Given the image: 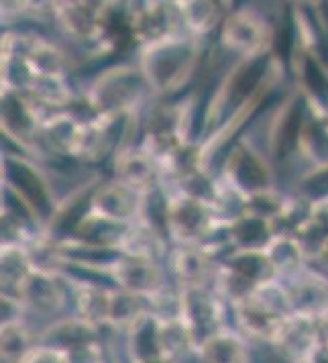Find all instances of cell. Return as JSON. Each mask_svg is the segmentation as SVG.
<instances>
[{"label": "cell", "mask_w": 328, "mask_h": 363, "mask_svg": "<svg viewBox=\"0 0 328 363\" xmlns=\"http://www.w3.org/2000/svg\"><path fill=\"white\" fill-rule=\"evenodd\" d=\"M225 304L227 300L214 290V286L180 288V316L192 329L198 345L214 333L227 329Z\"/></svg>", "instance_id": "5b68a950"}, {"label": "cell", "mask_w": 328, "mask_h": 363, "mask_svg": "<svg viewBox=\"0 0 328 363\" xmlns=\"http://www.w3.org/2000/svg\"><path fill=\"white\" fill-rule=\"evenodd\" d=\"M285 286L290 290V300L295 314L324 320L328 316V276L304 267L302 272L288 278Z\"/></svg>", "instance_id": "e0dca14e"}, {"label": "cell", "mask_w": 328, "mask_h": 363, "mask_svg": "<svg viewBox=\"0 0 328 363\" xmlns=\"http://www.w3.org/2000/svg\"><path fill=\"white\" fill-rule=\"evenodd\" d=\"M27 15V0H2V21L25 17Z\"/></svg>", "instance_id": "e575fe53"}, {"label": "cell", "mask_w": 328, "mask_h": 363, "mask_svg": "<svg viewBox=\"0 0 328 363\" xmlns=\"http://www.w3.org/2000/svg\"><path fill=\"white\" fill-rule=\"evenodd\" d=\"M295 4H304V6H318L322 0H292Z\"/></svg>", "instance_id": "f35d334b"}, {"label": "cell", "mask_w": 328, "mask_h": 363, "mask_svg": "<svg viewBox=\"0 0 328 363\" xmlns=\"http://www.w3.org/2000/svg\"><path fill=\"white\" fill-rule=\"evenodd\" d=\"M202 57L200 39L190 33H178L153 45L141 48L139 66L143 69L153 96H174L186 88L196 74Z\"/></svg>", "instance_id": "6da1fadb"}, {"label": "cell", "mask_w": 328, "mask_h": 363, "mask_svg": "<svg viewBox=\"0 0 328 363\" xmlns=\"http://www.w3.org/2000/svg\"><path fill=\"white\" fill-rule=\"evenodd\" d=\"M324 351L328 353V333H327V339H324Z\"/></svg>", "instance_id": "ab89813d"}, {"label": "cell", "mask_w": 328, "mask_h": 363, "mask_svg": "<svg viewBox=\"0 0 328 363\" xmlns=\"http://www.w3.org/2000/svg\"><path fill=\"white\" fill-rule=\"evenodd\" d=\"M227 233L232 249H267V245L278 235L271 220L249 213L230 223Z\"/></svg>", "instance_id": "d4e9b609"}, {"label": "cell", "mask_w": 328, "mask_h": 363, "mask_svg": "<svg viewBox=\"0 0 328 363\" xmlns=\"http://www.w3.org/2000/svg\"><path fill=\"white\" fill-rule=\"evenodd\" d=\"M230 311H232L234 327L249 343L269 347L273 337L278 335L279 325L283 323V316L273 313L253 294L230 304Z\"/></svg>", "instance_id": "9a60e30c"}, {"label": "cell", "mask_w": 328, "mask_h": 363, "mask_svg": "<svg viewBox=\"0 0 328 363\" xmlns=\"http://www.w3.org/2000/svg\"><path fill=\"white\" fill-rule=\"evenodd\" d=\"M312 262H316V264L320 265V269L322 272H327L328 274V237L324 239V243L318 247V251H316V255L312 257Z\"/></svg>", "instance_id": "d590c367"}, {"label": "cell", "mask_w": 328, "mask_h": 363, "mask_svg": "<svg viewBox=\"0 0 328 363\" xmlns=\"http://www.w3.org/2000/svg\"><path fill=\"white\" fill-rule=\"evenodd\" d=\"M106 11L86 0H62L53 21L62 33L80 43H98L106 35Z\"/></svg>", "instance_id": "4fadbf2b"}, {"label": "cell", "mask_w": 328, "mask_h": 363, "mask_svg": "<svg viewBox=\"0 0 328 363\" xmlns=\"http://www.w3.org/2000/svg\"><path fill=\"white\" fill-rule=\"evenodd\" d=\"M66 278L60 272H51L37 267L31 272V276L25 280L17 292V296L27 314H39V316H53L66 308L67 290Z\"/></svg>", "instance_id": "8fae6325"}, {"label": "cell", "mask_w": 328, "mask_h": 363, "mask_svg": "<svg viewBox=\"0 0 328 363\" xmlns=\"http://www.w3.org/2000/svg\"><path fill=\"white\" fill-rule=\"evenodd\" d=\"M67 280V284L74 290V311L76 314L96 325V327H106L108 329V314H111V298H113V288L94 284V281H76L74 278H67L66 274H62Z\"/></svg>", "instance_id": "ffe728a7"}, {"label": "cell", "mask_w": 328, "mask_h": 363, "mask_svg": "<svg viewBox=\"0 0 328 363\" xmlns=\"http://www.w3.org/2000/svg\"><path fill=\"white\" fill-rule=\"evenodd\" d=\"M328 327L324 320L304 314H290L279 325L278 335L271 341V349L285 362H295L316 355L327 339Z\"/></svg>", "instance_id": "ba28073f"}, {"label": "cell", "mask_w": 328, "mask_h": 363, "mask_svg": "<svg viewBox=\"0 0 328 363\" xmlns=\"http://www.w3.org/2000/svg\"><path fill=\"white\" fill-rule=\"evenodd\" d=\"M169 269L181 286H213L218 259L200 245H176L169 253Z\"/></svg>", "instance_id": "ac0fdd59"}, {"label": "cell", "mask_w": 328, "mask_h": 363, "mask_svg": "<svg viewBox=\"0 0 328 363\" xmlns=\"http://www.w3.org/2000/svg\"><path fill=\"white\" fill-rule=\"evenodd\" d=\"M145 363H180L178 359H174V357H167V355H164V357H157V359H151V362H145Z\"/></svg>", "instance_id": "74e56055"}, {"label": "cell", "mask_w": 328, "mask_h": 363, "mask_svg": "<svg viewBox=\"0 0 328 363\" xmlns=\"http://www.w3.org/2000/svg\"><path fill=\"white\" fill-rule=\"evenodd\" d=\"M288 363H322L320 362V351L312 357H304V359H295V362H288Z\"/></svg>", "instance_id": "8d00e7d4"}, {"label": "cell", "mask_w": 328, "mask_h": 363, "mask_svg": "<svg viewBox=\"0 0 328 363\" xmlns=\"http://www.w3.org/2000/svg\"><path fill=\"white\" fill-rule=\"evenodd\" d=\"M37 80L25 55L2 53V92H29Z\"/></svg>", "instance_id": "1f68e13d"}, {"label": "cell", "mask_w": 328, "mask_h": 363, "mask_svg": "<svg viewBox=\"0 0 328 363\" xmlns=\"http://www.w3.org/2000/svg\"><path fill=\"white\" fill-rule=\"evenodd\" d=\"M113 165H115V178L127 182L143 192L159 188V180L164 178L159 164L141 145L139 147L123 145L115 153Z\"/></svg>", "instance_id": "d6986e66"}, {"label": "cell", "mask_w": 328, "mask_h": 363, "mask_svg": "<svg viewBox=\"0 0 328 363\" xmlns=\"http://www.w3.org/2000/svg\"><path fill=\"white\" fill-rule=\"evenodd\" d=\"M45 116L50 115L27 92H2V131L18 145L27 149L37 145V133Z\"/></svg>", "instance_id": "5bb4252c"}, {"label": "cell", "mask_w": 328, "mask_h": 363, "mask_svg": "<svg viewBox=\"0 0 328 363\" xmlns=\"http://www.w3.org/2000/svg\"><path fill=\"white\" fill-rule=\"evenodd\" d=\"M100 341V327L74 314L72 318H60L39 333V343L53 345L62 351H74L78 347Z\"/></svg>", "instance_id": "603a6c76"}, {"label": "cell", "mask_w": 328, "mask_h": 363, "mask_svg": "<svg viewBox=\"0 0 328 363\" xmlns=\"http://www.w3.org/2000/svg\"><path fill=\"white\" fill-rule=\"evenodd\" d=\"M273 39L276 33L271 23L253 6H243L229 13L218 35L220 45L230 53L241 55V60L269 55Z\"/></svg>", "instance_id": "277c9868"}, {"label": "cell", "mask_w": 328, "mask_h": 363, "mask_svg": "<svg viewBox=\"0 0 328 363\" xmlns=\"http://www.w3.org/2000/svg\"><path fill=\"white\" fill-rule=\"evenodd\" d=\"M198 363H253L251 343L239 330L222 329L196 347Z\"/></svg>", "instance_id": "44dd1931"}, {"label": "cell", "mask_w": 328, "mask_h": 363, "mask_svg": "<svg viewBox=\"0 0 328 363\" xmlns=\"http://www.w3.org/2000/svg\"><path fill=\"white\" fill-rule=\"evenodd\" d=\"M265 251H267L271 264L278 272L279 280L292 278L294 274L302 272L304 267H308L306 262H310L302 241L295 235H276L273 241L267 245Z\"/></svg>", "instance_id": "4316f807"}, {"label": "cell", "mask_w": 328, "mask_h": 363, "mask_svg": "<svg viewBox=\"0 0 328 363\" xmlns=\"http://www.w3.org/2000/svg\"><path fill=\"white\" fill-rule=\"evenodd\" d=\"M88 118H80L74 113L57 111L43 118L39 133H37V147L45 149L53 155H64V157H76L80 139H82L84 123Z\"/></svg>", "instance_id": "2e32d148"}, {"label": "cell", "mask_w": 328, "mask_h": 363, "mask_svg": "<svg viewBox=\"0 0 328 363\" xmlns=\"http://www.w3.org/2000/svg\"><path fill=\"white\" fill-rule=\"evenodd\" d=\"M285 204H288V199L279 194L276 188H271V190H263V192H255L247 196V213L273 223L285 211Z\"/></svg>", "instance_id": "d6a6232c"}, {"label": "cell", "mask_w": 328, "mask_h": 363, "mask_svg": "<svg viewBox=\"0 0 328 363\" xmlns=\"http://www.w3.org/2000/svg\"><path fill=\"white\" fill-rule=\"evenodd\" d=\"M0 341H2V362L18 363L39 343V333H35L27 325V320L6 323L2 325Z\"/></svg>", "instance_id": "4dcf8cb0"}, {"label": "cell", "mask_w": 328, "mask_h": 363, "mask_svg": "<svg viewBox=\"0 0 328 363\" xmlns=\"http://www.w3.org/2000/svg\"><path fill=\"white\" fill-rule=\"evenodd\" d=\"M2 294L17 296L21 286L35 269L31 249L23 243H2Z\"/></svg>", "instance_id": "484cf974"}, {"label": "cell", "mask_w": 328, "mask_h": 363, "mask_svg": "<svg viewBox=\"0 0 328 363\" xmlns=\"http://www.w3.org/2000/svg\"><path fill=\"white\" fill-rule=\"evenodd\" d=\"M18 363H72L66 351L57 349L53 345L37 343V345L21 359Z\"/></svg>", "instance_id": "836d02e7"}, {"label": "cell", "mask_w": 328, "mask_h": 363, "mask_svg": "<svg viewBox=\"0 0 328 363\" xmlns=\"http://www.w3.org/2000/svg\"><path fill=\"white\" fill-rule=\"evenodd\" d=\"M186 33L204 39L222 25V4L218 0H176Z\"/></svg>", "instance_id": "cb8c5ba5"}, {"label": "cell", "mask_w": 328, "mask_h": 363, "mask_svg": "<svg viewBox=\"0 0 328 363\" xmlns=\"http://www.w3.org/2000/svg\"><path fill=\"white\" fill-rule=\"evenodd\" d=\"M324 121H327V125H328V115H327V116H324Z\"/></svg>", "instance_id": "60d3db41"}, {"label": "cell", "mask_w": 328, "mask_h": 363, "mask_svg": "<svg viewBox=\"0 0 328 363\" xmlns=\"http://www.w3.org/2000/svg\"><path fill=\"white\" fill-rule=\"evenodd\" d=\"M2 180L4 188H9L18 199L25 200L39 218L55 213L50 184L35 167V164L25 162L21 157H6L2 162Z\"/></svg>", "instance_id": "30bf717a"}, {"label": "cell", "mask_w": 328, "mask_h": 363, "mask_svg": "<svg viewBox=\"0 0 328 363\" xmlns=\"http://www.w3.org/2000/svg\"><path fill=\"white\" fill-rule=\"evenodd\" d=\"M159 339L165 355L178 362H181L190 353H196V337L181 316L159 320Z\"/></svg>", "instance_id": "f1b7e54d"}, {"label": "cell", "mask_w": 328, "mask_h": 363, "mask_svg": "<svg viewBox=\"0 0 328 363\" xmlns=\"http://www.w3.org/2000/svg\"><path fill=\"white\" fill-rule=\"evenodd\" d=\"M123 335L129 363H145L165 355L159 339V318L149 311Z\"/></svg>", "instance_id": "7402d4cb"}, {"label": "cell", "mask_w": 328, "mask_h": 363, "mask_svg": "<svg viewBox=\"0 0 328 363\" xmlns=\"http://www.w3.org/2000/svg\"><path fill=\"white\" fill-rule=\"evenodd\" d=\"M220 178L232 188H237L239 192H243L245 196L276 188L273 186L276 174L269 160L265 157V153L245 141L237 143L230 149Z\"/></svg>", "instance_id": "8992f818"}, {"label": "cell", "mask_w": 328, "mask_h": 363, "mask_svg": "<svg viewBox=\"0 0 328 363\" xmlns=\"http://www.w3.org/2000/svg\"><path fill=\"white\" fill-rule=\"evenodd\" d=\"M111 280L116 288L143 296L145 300L167 288V278L159 259L143 257V255L120 253V257L111 269Z\"/></svg>", "instance_id": "7c38bea8"}, {"label": "cell", "mask_w": 328, "mask_h": 363, "mask_svg": "<svg viewBox=\"0 0 328 363\" xmlns=\"http://www.w3.org/2000/svg\"><path fill=\"white\" fill-rule=\"evenodd\" d=\"M147 194L149 192H143L127 182L113 178L94 188L88 199V211L120 225H132L135 220L143 218Z\"/></svg>", "instance_id": "52a82bcc"}, {"label": "cell", "mask_w": 328, "mask_h": 363, "mask_svg": "<svg viewBox=\"0 0 328 363\" xmlns=\"http://www.w3.org/2000/svg\"><path fill=\"white\" fill-rule=\"evenodd\" d=\"M164 229L176 245H200L213 249L216 235L227 229L214 216L213 206L183 192L165 194Z\"/></svg>", "instance_id": "3957f363"}, {"label": "cell", "mask_w": 328, "mask_h": 363, "mask_svg": "<svg viewBox=\"0 0 328 363\" xmlns=\"http://www.w3.org/2000/svg\"><path fill=\"white\" fill-rule=\"evenodd\" d=\"M131 35L141 48L153 45L171 35L186 33L176 0H139L131 11Z\"/></svg>", "instance_id": "9c48e42d"}, {"label": "cell", "mask_w": 328, "mask_h": 363, "mask_svg": "<svg viewBox=\"0 0 328 363\" xmlns=\"http://www.w3.org/2000/svg\"><path fill=\"white\" fill-rule=\"evenodd\" d=\"M153 90L139 64H116L102 69L84 92L92 116L137 115Z\"/></svg>", "instance_id": "7a4b0ae2"}, {"label": "cell", "mask_w": 328, "mask_h": 363, "mask_svg": "<svg viewBox=\"0 0 328 363\" xmlns=\"http://www.w3.org/2000/svg\"><path fill=\"white\" fill-rule=\"evenodd\" d=\"M27 62L33 67L37 78H67L69 55L43 37H35L33 45L27 53Z\"/></svg>", "instance_id": "83f0119b"}, {"label": "cell", "mask_w": 328, "mask_h": 363, "mask_svg": "<svg viewBox=\"0 0 328 363\" xmlns=\"http://www.w3.org/2000/svg\"><path fill=\"white\" fill-rule=\"evenodd\" d=\"M147 300L143 296H137L132 292H127L123 288H113V298H111V314H108V329L125 330L137 323L143 314L147 313Z\"/></svg>", "instance_id": "f546056e"}]
</instances>
